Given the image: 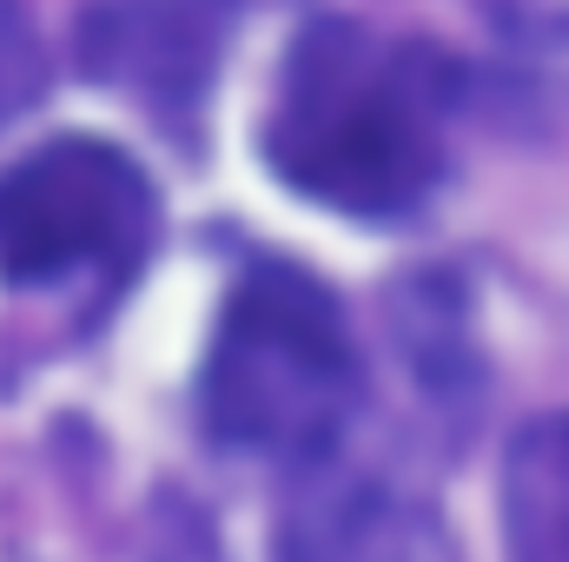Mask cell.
Instances as JSON below:
<instances>
[{"instance_id":"6da1fadb","label":"cell","mask_w":569,"mask_h":562,"mask_svg":"<svg viewBox=\"0 0 569 562\" xmlns=\"http://www.w3.org/2000/svg\"><path fill=\"white\" fill-rule=\"evenodd\" d=\"M457 73L425 40H391L358 20H311L279 73L266 159L291 192L398 219L425 205L450 165Z\"/></svg>"},{"instance_id":"7a4b0ae2","label":"cell","mask_w":569,"mask_h":562,"mask_svg":"<svg viewBox=\"0 0 569 562\" xmlns=\"http://www.w3.org/2000/svg\"><path fill=\"white\" fill-rule=\"evenodd\" d=\"M358 391V351L325 284L291 265H259L232 284L199 378V411L219 443L318 456L345 436Z\"/></svg>"},{"instance_id":"3957f363","label":"cell","mask_w":569,"mask_h":562,"mask_svg":"<svg viewBox=\"0 0 569 562\" xmlns=\"http://www.w3.org/2000/svg\"><path fill=\"white\" fill-rule=\"evenodd\" d=\"M152 225L146 172L107 140H47L0 172V272L13 284L133 279Z\"/></svg>"},{"instance_id":"277c9868","label":"cell","mask_w":569,"mask_h":562,"mask_svg":"<svg viewBox=\"0 0 569 562\" xmlns=\"http://www.w3.org/2000/svg\"><path fill=\"white\" fill-rule=\"evenodd\" d=\"M284 562H450V543L411 496L385 483H331L291 510Z\"/></svg>"},{"instance_id":"5b68a950","label":"cell","mask_w":569,"mask_h":562,"mask_svg":"<svg viewBox=\"0 0 569 562\" xmlns=\"http://www.w3.org/2000/svg\"><path fill=\"white\" fill-rule=\"evenodd\" d=\"M510 562H569V411L523 423L503 456Z\"/></svg>"},{"instance_id":"8992f818","label":"cell","mask_w":569,"mask_h":562,"mask_svg":"<svg viewBox=\"0 0 569 562\" xmlns=\"http://www.w3.org/2000/svg\"><path fill=\"white\" fill-rule=\"evenodd\" d=\"M40 73H47V60H40V40L27 27V13L13 0H0V127L40 93Z\"/></svg>"}]
</instances>
